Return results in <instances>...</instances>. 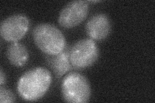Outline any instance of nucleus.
Listing matches in <instances>:
<instances>
[{
  "instance_id": "nucleus-9",
  "label": "nucleus",
  "mask_w": 155,
  "mask_h": 103,
  "mask_svg": "<svg viewBox=\"0 0 155 103\" xmlns=\"http://www.w3.org/2000/svg\"><path fill=\"white\" fill-rule=\"evenodd\" d=\"M7 57L12 65L17 67H21L28 61V52L23 44L14 42L10 44L7 48Z\"/></svg>"
},
{
  "instance_id": "nucleus-3",
  "label": "nucleus",
  "mask_w": 155,
  "mask_h": 103,
  "mask_svg": "<svg viewBox=\"0 0 155 103\" xmlns=\"http://www.w3.org/2000/svg\"><path fill=\"white\" fill-rule=\"evenodd\" d=\"M61 94L65 101L71 103L89 102L91 95L89 81L80 73L71 72L63 79Z\"/></svg>"
},
{
  "instance_id": "nucleus-5",
  "label": "nucleus",
  "mask_w": 155,
  "mask_h": 103,
  "mask_svg": "<svg viewBox=\"0 0 155 103\" xmlns=\"http://www.w3.org/2000/svg\"><path fill=\"white\" fill-rule=\"evenodd\" d=\"M30 22L25 14H17L8 17L2 22L1 36L5 41L18 42L27 33Z\"/></svg>"
},
{
  "instance_id": "nucleus-11",
  "label": "nucleus",
  "mask_w": 155,
  "mask_h": 103,
  "mask_svg": "<svg viewBox=\"0 0 155 103\" xmlns=\"http://www.w3.org/2000/svg\"><path fill=\"white\" fill-rule=\"evenodd\" d=\"M6 81V77L5 74L4 73L3 68H1V70H0V85L3 86Z\"/></svg>"
},
{
  "instance_id": "nucleus-1",
  "label": "nucleus",
  "mask_w": 155,
  "mask_h": 103,
  "mask_svg": "<svg viewBox=\"0 0 155 103\" xmlns=\"http://www.w3.org/2000/svg\"><path fill=\"white\" fill-rule=\"evenodd\" d=\"M50 72L44 68L38 67L26 72L18 82L19 95L27 101H35L43 97L51 84Z\"/></svg>"
},
{
  "instance_id": "nucleus-2",
  "label": "nucleus",
  "mask_w": 155,
  "mask_h": 103,
  "mask_svg": "<svg viewBox=\"0 0 155 103\" xmlns=\"http://www.w3.org/2000/svg\"><path fill=\"white\" fill-rule=\"evenodd\" d=\"M32 37L36 45L45 55H56L66 47L64 34L54 24L40 23L34 28Z\"/></svg>"
},
{
  "instance_id": "nucleus-4",
  "label": "nucleus",
  "mask_w": 155,
  "mask_h": 103,
  "mask_svg": "<svg viewBox=\"0 0 155 103\" xmlns=\"http://www.w3.org/2000/svg\"><path fill=\"white\" fill-rule=\"evenodd\" d=\"M99 57L98 45L92 39L77 41L70 50V61L74 68L82 70L92 66Z\"/></svg>"
},
{
  "instance_id": "nucleus-10",
  "label": "nucleus",
  "mask_w": 155,
  "mask_h": 103,
  "mask_svg": "<svg viewBox=\"0 0 155 103\" xmlns=\"http://www.w3.org/2000/svg\"><path fill=\"white\" fill-rule=\"evenodd\" d=\"M15 101L16 97L13 92L3 86H1L0 87V102L12 103Z\"/></svg>"
},
{
  "instance_id": "nucleus-6",
  "label": "nucleus",
  "mask_w": 155,
  "mask_h": 103,
  "mask_svg": "<svg viewBox=\"0 0 155 103\" xmlns=\"http://www.w3.org/2000/svg\"><path fill=\"white\" fill-rule=\"evenodd\" d=\"M89 10L88 2H71L62 8L58 18V23L65 28L76 27L87 18Z\"/></svg>"
},
{
  "instance_id": "nucleus-8",
  "label": "nucleus",
  "mask_w": 155,
  "mask_h": 103,
  "mask_svg": "<svg viewBox=\"0 0 155 103\" xmlns=\"http://www.w3.org/2000/svg\"><path fill=\"white\" fill-rule=\"evenodd\" d=\"M71 48L69 45H66L64 50L56 55H46L48 65L51 66L54 74L58 78L74 68L70 61Z\"/></svg>"
},
{
  "instance_id": "nucleus-7",
  "label": "nucleus",
  "mask_w": 155,
  "mask_h": 103,
  "mask_svg": "<svg viewBox=\"0 0 155 103\" xmlns=\"http://www.w3.org/2000/svg\"><path fill=\"white\" fill-rule=\"evenodd\" d=\"M110 19L104 13L96 14L85 24V31L93 40L101 41L107 37L111 31Z\"/></svg>"
}]
</instances>
